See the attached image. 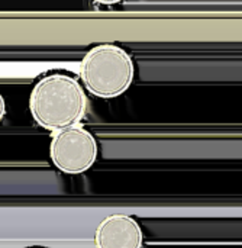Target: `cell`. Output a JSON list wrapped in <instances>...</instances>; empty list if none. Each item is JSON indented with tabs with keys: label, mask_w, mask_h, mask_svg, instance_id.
Instances as JSON below:
<instances>
[{
	"label": "cell",
	"mask_w": 242,
	"mask_h": 248,
	"mask_svg": "<svg viewBox=\"0 0 242 248\" xmlns=\"http://www.w3.org/2000/svg\"><path fill=\"white\" fill-rule=\"evenodd\" d=\"M87 109V97L80 83L65 74L42 77L29 96L33 121L51 132L78 125Z\"/></svg>",
	"instance_id": "cell-1"
},
{
	"label": "cell",
	"mask_w": 242,
	"mask_h": 248,
	"mask_svg": "<svg viewBox=\"0 0 242 248\" xmlns=\"http://www.w3.org/2000/svg\"><path fill=\"white\" fill-rule=\"evenodd\" d=\"M134 77L132 57L115 44L93 46L80 64V78L86 90L100 99L123 94L131 87Z\"/></svg>",
	"instance_id": "cell-2"
},
{
	"label": "cell",
	"mask_w": 242,
	"mask_h": 248,
	"mask_svg": "<svg viewBox=\"0 0 242 248\" xmlns=\"http://www.w3.org/2000/svg\"><path fill=\"white\" fill-rule=\"evenodd\" d=\"M97 141L81 125H73L54 132L49 144L52 164L65 174H81L97 160Z\"/></svg>",
	"instance_id": "cell-3"
},
{
	"label": "cell",
	"mask_w": 242,
	"mask_h": 248,
	"mask_svg": "<svg viewBox=\"0 0 242 248\" xmlns=\"http://www.w3.org/2000/svg\"><path fill=\"white\" fill-rule=\"evenodd\" d=\"M144 232L131 215L113 214L106 217L96 228V248H142Z\"/></svg>",
	"instance_id": "cell-4"
},
{
	"label": "cell",
	"mask_w": 242,
	"mask_h": 248,
	"mask_svg": "<svg viewBox=\"0 0 242 248\" xmlns=\"http://www.w3.org/2000/svg\"><path fill=\"white\" fill-rule=\"evenodd\" d=\"M4 115H6V102H4L3 96L0 94V121L4 118Z\"/></svg>",
	"instance_id": "cell-5"
},
{
	"label": "cell",
	"mask_w": 242,
	"mask_h": 248,
	"mask_svg": "<svg viewBox=\"0 0 242 248\" xmlns=\"http://www.w3.org/2000/svg\"><path fill=\"white\" fill-rule=\"evenodd\" d=\"M94 3H99V4H116V3H121L123 0H93Z\"/></svg>",
	"instance_id": "cell-6"
}]
</instances>
